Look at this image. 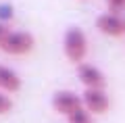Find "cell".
Segmentation results:
<instances>
[{
	"instance_id": "12",
	"label": "cell",
	"mask_w": 125,
	"mask_h": 123,
	"mask_svg": "<svg viewBox=\"0 0 125 123\" xmlns=\"http://www.w3.org/2000/svg\"><path fill=\"white\" fill-rule=\"evenodd\" d=\"M6 35H9V27H6V23L0 21V44L6 40Z\"/></svg>"
},
{
	"instance_id": "9",
	"label": "cell",
	"mask_w": 125,
	"mask_h": 123,
	"mask_svg": "<svg viewBox=\"0 0 125 123\" xmlns=\"http://www.w3.org/2000/svg\"><path fill=\"white\" fill-rule=\"evenodd\" d=\"M10 109H13V100H10L6 94L0 92V115H6L10 113Z\"/></svg>"
},
{
	"instance_id": "8",
	"label": "cell",
	"mask_w": 125,
	"mask_h": 123,
	"mask_svg": "<svg viewBox=\"0 0 125 123\" xmlns=\"http://www.w3.org/2000/svg\"><path fill=\"white\" fill-rule=\"evenodd\" d=\"M67 123H92V115L85 109H81L77 113H73L71 117H67Z\"/></svg>"
},
{
	"instance_id": "2",
	"label": "cell",
	"mask_w": 125,
	"mask_h": 123,
	"mask_svg": "<svg viewBox=\"0 0 125 123\" xmlns=\"http://www.w3.org/2000/svg\"><path fill=\"white\" fill-rule=\"evenodd\" d=\"M36 46V38L29 34V31H9L6 40L0 44V50L4 54H13V56H21L33 50Z\"/></svg>"
},
{
	"instance_id": "4",
	"label": "cell",
	"mask_w": 125,
	"mask_h": 123,
	"mask_svg": "<svg viewBox=\"0 0 125 123\" xmlns=\"http://www.w3.org/2000/svg\"><path fill=\"white\" fill-rule=\"evenodd\" d=\"M96 29L108 38L125 35V17L121 13H102L96 17Z\"/></svg>"
},
{
	"instance_id": "11",
	"label": "cell",
	"mask_w": 125,
	"mask_h": 123,
	"mask_svg": "<svg viewBox=\"0 0 125 123\" xmlns=\"http://www.w3.org/2000/svg\"><path fill=\"white\" fill-rule=\"evenodd\" d=\"M106 6L111 9V13H119L125 9V0H106Z\"/></svg>"
},
{
	"instance_id": "7",
	"label": "cell",
	"mask_w": 125,
	"mask_h": 123,
	"mask_svg": "<svg viewBox=\"0 0 125 123\" xmlns=\"http://www.w3.org/2000/svg\"><path fill=\"white\" fill-rule=\"evenodd\" d=\"M0 88L9 94L21 90V77H19V73L15 69H10V67H6V65H0Z\"/></svg>"
},
{
	"instance_id": "3",
	"label": "cell",
	"mask_w": 125,
	"mask_h": 123,
	"mask_svg": "<svg viewBox=\"0 0 125 123\" xmlns=\"http://www.w3.org/2000/svg\"><path fill=\"white\" fill-rule=\"evenodd\" d=\"M52 109L58 115H65V117H71L73 113L83 109V100L81 96H77L71 90H58L52 96Z\"/></svg>"
},
{
	"instance_id": "1",
	"label": "cell",
	"mask_w": 125,
	"mask_h": 123,
	"mask_svg": "<svg viewBox=\"0 0 125 123\" xmlns=\"http://www.w3.org/2000/svg\"><path fill=\"white\" fill-rule=\"evenodd\" d=\"M62 52L75 65H81L88 54V38H85L83 29L77 25L67 27L65 35H62Z\"/></svg>"
},
{
	"instance_id": "6",
	"label": "cell",
	"mask_w": 125,
	"mask_h": 123,
	"mask_svg": "<svg viewBox=\"0 0 125 123\" xmlns=\"http://www.w3.org/2000/svg\"><path fill=\"white\" fill-rule=\"evenodd\" d=\"M81 100H83V109L88 111V113H92V115L106 113L108 104H111L108 94L104 92V90H85L83 96H81Z\"/></svg>"
},
{
	"instance_id": "5",
	"label": "cell",
	"mask_w": 125,
	"mask_h": 123,
	"mask_svg": "<svg viewBox=\"0 0 125 123\" xmlns=\"http://www.w3.org/2000/svg\"><path fill=\"white\" fill-rule=\"evenodd\" d=\"M77 77L85 86V90H104L106 88V77L104 73L92 63H81L77 65Z\"/></svg>"
},
{
	"instance_id": "10",
	"label": "cell",
	"mask_w": 125,
	"mask_h": 123,
	"mask_svg": "<svg viewBox=\"0 0 125 123\" xmlns=\"http://www.w3.org/2000/svg\"><path fill=\"white\" fill-rule=\"evenodd\" d=\"M6 19H13V6L10 4H0V21L4 23Z\"/></svg>"
}]
</instances>
